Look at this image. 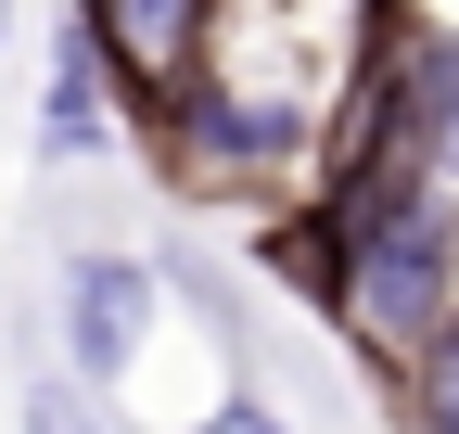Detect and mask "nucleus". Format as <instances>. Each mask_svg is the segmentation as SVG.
Segmentation results:
<instances>
[{"instance_id": "1", "label": "nucleus", "mask_w": 459, "mask_h": 434, "mask_svg": "<svg viewBox=\"0 0 459 434\" xmlns=\"http://www.w3.org/2000/svg\"><path fill=\"white\" fill-rule=\"evenodd\" d=\"M153 167L179 179V192H307L319 179V153H332V116L307 90H281V77H243V65H204L179 90H153Z\"/></svg>"}, {"instance_id": "5", "label": "nucleus", "mask_w": 459, "mask_h": 434, "mask_svg": "<svg viewBox=\"0 0 459 434\" xmlns=\"http://www.w3.org/2000/svg\"><path fill=\"white\" fill-rule=\"evenodd\" d=\"M383 384H395V421H409V434H459V307L383 370Z\"/></svg>"}, {"instance_id": "2", "label": "nucleus", "mask_w": 459, "mask_h": 434, "mask_svg": "<svg viewBox=\"0 0 459 434\" xmlns=\"http://www.w3.org/2000/svg\"><path fill=\"white\" fill-rule=\"evenodd\" d=\"M51 307H65V370H77L90 396H115V384L153 358L166 268H153V256H115V243H77V256H65V294H51Z\"/></svg>"}, {"instance_id": "4", "label": "nucleus", "mask_w": 459, "mask_h": 434, "mask_svg": "<svg viewBox=\"0 0 459 434\" xmlns=\"http://www.w3.org/2000/svg\"><path fill=\"white\" fill-rule=\"evenodd\" d=\"M115 141H128L115 77H102V51L65 26V39H51V90H39V167H102Z\"/></svg>"}, {"instance_id": "3", "label": "nucleus", "mask_w": 459, "mask_h": 434, "mask_svg": "<svg viewBox=\"0 0 459 434\" xmlns=\"http://www.w3.org/2000/svg\"><path fill=\"white\" fill-rule=\"evenodd\" d=\"M65 26L102 51V77H115V116H153V90H179L204 51L230 39V0H65Z\"/></svg>"}, {"instance_id": "6", "label": "nucleus", "mask_w": 459, "mask_h": 434, "mask_svg": "<svg viewBox=\"0 0 459 434\" xmlns=\"http://www.w3.org/2000/svg\"><path fill=\"white\" fill-rule=\"evenodd\" d=\"M179 434H294V421H281L268 396H217V409H204V421H179Z\"/></svg>"}, {"instance_id": "8", "label": "nucleus", "mask_w": 459, "mask_h": 434, "mask_svg": "<svg viewBox=\"0 0 459 434\" xmlns=\"http://www.w3.org/2000/svg\"><path fill=\"white\" fill-rule=\"evenodd\" d=\"M102 434H128V421H102Z\"/></svg>"}, {"instance_id": "7", "label": "nucleus", "mask_w": 459, "mask_h": 434, "mask_svg": "<svg viewBox=\"0 0 459 434\" xmlns=\"http://www.w3.org/2000/svg\"><path fill=\"white\" fill-rule=\"evenodd\" d=\"M0 51H13V0H0Z\"/></svg>"}]
</instances>
